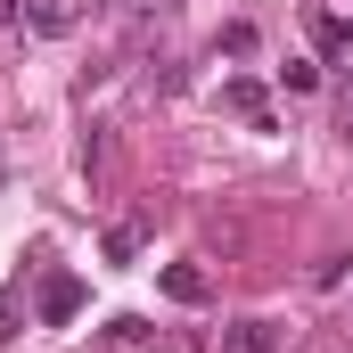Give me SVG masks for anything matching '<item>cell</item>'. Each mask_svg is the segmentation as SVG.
Here are the masks:
<instances>
[{"label":"cell","instance_id":"8fae6325","mask_svg":"<svg viewBox=\"0 0 353 353\" xmlns=\"http://www.w3.org/2000/svg\"><path fill=\"white\" fill-rule=\"evenodd\" d=\"M8 337H17V288L0 296V345H8Z\"/></svg>","mask_w":353,"mask_h":353},{"label":"cell","instance_id":"5b68a950","mask_svg":"<svg viewBox=\"0 0 353 353\" xmlns=\"http://www.w3.org/2000/svg\"><path fill=\"white\" fill-rule=\"evenodd\" d=\"M304 25H312V41H321L329 58H345V66H353V25H345V17H329V8H312Z\"/></svg>","mask_w":353,"mask_h":353},{"label":"cell","instance_id":"30bf717a","mask_svg":"<svg viewBox=\"0 0 353 353\" xmlns=\"http://www.w3.org/2000/svg\"><path fill=\"white\" fill-rule=\"evenodd\" d=\"M181 0H123V17H173Z\"/></svg>","mask_w":353,"mask_h":353},{"label":"cell","instance_id":"8992f818","mask_svg":"<svg viewBox=\"0 0 353 353\" xmlns=\"http://www.w3.org/2000/svg\"><path fill=\"white\" fill-rule=\"evenodd\" d=\"M165 296H173V304H205V296H214V279H205L197 263H165Z\"/></svg>","mask_w":353,"mask_h":353},{"label":"cell","instance_id":"7a4b0ae2","mask_svg":"<svg viewBox=\"0 0 353 353\" xmlns=\"http://www.w3.org/2000/svg\"><path fill=\"white\" fill-rule=\"evenodd\" d=\"M222 107H230L239 123H255V132H271V90L255 83V74H230V83H222Z\"/></svg>","mask_w":353,"mask_h":353},{"label":"cell","instance_id":"ba28073f","mask_svg":"<svg viewBox=\"0 0 353 353\" xmlns=\"http://www.w3.org/2000/svg\"><path fill=\"white\" fill-rule=\"evenodd\" d=\"M279 83H288V90H321V66H312V58H288Z\"/></svg>","mask_w":353,"mask_h":353},{"label":"cell","instance_id":"6da1fadb","mask_svg":"<svg viewBox=\"0 0 353 353\" xmlns=\"http://www.w3.org/2000/svg\"><path fill=\"white\" fill-rule=\"evenodd\" d=\"M17 25H25L33 41H66V33L83 25V0H17Z\"/></svg>","mask_w":353,"mask_h":353},{"label":"cell","instance_id":"7c38bea8","mask_svg":"<svg viewBox=\"0 0 353 353\" xmlns=\"http://www.w3.org/2000/svg\"><path fill=\"white\" fill-rule=\"evenodd\" d=\"M0 17H17V0H0Z\"/></svg>","mask_w":353,"mask_h":353},{"label":"cell","instance_id":"277c9868","mask_svg":"<svg viewBox=\"0 0 353 353\" xmlns=\"http://www.w3.org/2000/svg\"><path fill=\"white\" fill-rule=\"evenodd\" d=\"M222 353H279V321H230Z\"/></svg>","mask_w":353,"mask_h":353},{"label":"cell","instance_id":"9c48e42d","mask_svg":"<svg viewBox=\"0 0 353 353\" xmlns=\"http://www.w3.org/2000/svg\"><path fill=\"white\" fill-rule=\"evenodd\" d=\"M107 337H115V345H148V321H132V312H123V321H107Z\"/></svg>","mask_w":353,"mask_h":353},{"label":"cell","instance_id":"52a82bcc","mask_svg":"<svg viewBox=\"0 0 353 353\" xmlns=\"http://www.w3.org/2000/svg\"><path fill=\"white\" fill-rule=\"evenodd\" d=\"M132 255H140V222H115L107 230V263H132Z\"/></svg>","mask_w":353,"mask_h":353},{"label":"cell","instance_id":"3957f363","mask_svg":"<svg viewBox=\"0 0 353 353\" xmlns=\"http://www.w3.org/2000/svg\"><path fill=\"white\" fill-rule=\"evenodd\" d=\"M74 312H83V279H74V271H50V279H41V321L66 329Z\"/></svg>","mask_w":353,"mask_h":353}]
</instances>
